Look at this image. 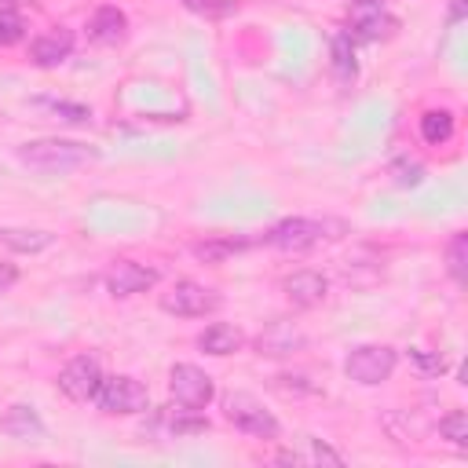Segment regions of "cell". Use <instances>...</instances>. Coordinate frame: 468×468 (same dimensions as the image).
<instances>
[{"label":"cell","instance_id":"cell-12","mask_svg":"<svg viewBox=\"0 0 468 468\" xmlns=\"http://www.w3.org/2000/svg\"><path fill=\"white\" fill-rule=\"evenodd\" d=\"M88 37H91L95 44H106V48L121 44V40L128 37V18H124V11L113 7V4L95 7V15L88 18Z\"/></svg>","mask_w":468,"mask_h":468},{"label":"cell","instance_id":"cell-6","mask_svg":"<svg viewBox=\"0 0 468 468\" xmlns=\"http://www.w3.org/2000/svg\"><path fill=\"white\" fill-rule=\"evenodd\" d=\"M168 391H172L176 406H186V410H205V406L216 399L212 377H208L201 366H190V362L172 366V373H168Z\"/></svg>","mask_w":468,"mask_h":468},{"label":"cell","instance_id":"cell-4","mask_svg":"<svg viewBox=\"0 0 468 468\" xmlns=\"http://www.w3.org/2000/svg\"><path fill=\"white\" fill-rule=\"evenodd\" d=\"M219 303L223 300H219L216 289H205V285H197L190 278H183L168 292H161V311H168L176 318H205V314L219 311Z\"/></svg>","mask_w":468,"mask_h":468},{"label":"cell","instance_id":"cell-10","mask_svg":"<svg viewBox=\"0 0 468 468\" xmlns=\"http://www.w3.org/2000/svg\"><path fill=\"white\" fill-rule=\"evenodd\" d=\"M157 285V271L146 267V263H135V260H121L110 267L106 274V289L113 296H135V292H146Z\"/></svg>","mask_w":468,"mask_h":468},{"label":"cell","instance_id":"cell-8","mask_svg":"<svg viewBox=\"0 0 468 468\" xmlns=\"http://www.w3.org/2000/svg\"><path fill=\"white\" fill-rule=\"evenodd\" d=\"M322 238H325V223L322 219H303V216L282 219V223H274L263 234V241L274 245V249H282V252H303V249L318 245Z\"/></svg>","mask_w":468,"mask_h":468},{"label":"cell","instance_id":"cell-7","mask_svg":"<svg viewBox=\"0 0 468 468\" xmlns=\"http://www.w3.org/2000/svg\"><path fill=\"white\" fill-rule=\"evenodd\" d=\"M102 380H106L102 366H99L91 355H77V358H69V362L62 366V373H58V391H62L66 399H73V402H95Z\"/></svg>","mask_w":468,"mask_h":468},{"label":"cell","instance_id":"cell-25","mask_svg":"<svg viewBox=\"0 0 468 468\" xmlns=\"http://www.w3.org/2000/svg\"><path fill=\"white\" fill-rule=\"evenodd\" d=\"M22 33H26L22 15H18V11H11V7H0V48L18 44V40H22Z\"/></svg>","mask_w":468,"mask_h":468},{"label":"cell","instance_id":"cell-23","mask_svg":"<svg viewBox=\"0 0 468 468\" xmlns=\"http://www.w3.org/2000/svg\"><path fill=\"white\" fill-rule=\"evenodd\" d=\"M439 435L450 439L453 446H468V417H464V410L446 413V417L439 420Z\"/></svg>","mask_w":468,"mask_h":468},{"label":"cell","instance_id":"cell-1","mask_svg":"<svg viewBox=\"0 0 468 468\" xmlns=\"http://www.w3.org/2000/svg\"><path fill=\"white\" fill-rule=\"evenodd\" d=\"M95 157L91 146L73 143V139H33L26 146H18V161L37 168V172H69L80 168Z\"/></svg>","mask_w":468,"mask_h":468},{"label":"cell","instance_id":"cell-21","mask_svg":"<svg viewBox=\"0 0 468 468\" xmlns=\"http://www.w3.org/2000/svg\"><path fill=\"white\" fill-rule=\"evenodd\" d=\"M464 263H468V234H453L446 245V271L457 285L464 282Z\"/></svg>","mask_w":468,"mask_h":468},{"label":"cell","instance_id":"cell-13","mask_svg":"<svg viewBox=\"0 0 468 468\" xmlns=\"http://www.w3.org/2000/svg\"><path fill=\"white\" fill-rule=\"evenodd\" d=\"M282 289H285V296H289L296 307H318V303L325 300V292H329V282H325V274H318V271H296V274H289V278L282 282Z\"/></svg>","mask_w":468,"mask_h":468},{"label":"cell","instance_id":"cell-18","mask_svg":"<svg viewBox=\"0 0 468 468\" xmlns=\"http://www.w3.org/2000/svg\"><path fill=\"white\" fill-rule=\"evenodd\" d=\"M245 249H249L245 238H205V241H194L190 252H194L201 263H223V260L238 256V252H245Z\"/></svg>","mask_w":468,"mask_h":468},{"label":"cell","instance_id":"cell-22","mask_svg":"<svg viewBox=\"0 0 468 468\" xmlns=\"http://www.w3.org/2000/svg\"><path fill=\"white\" fill-rule=\"evenodd\" d=\"M333 69H336L340 80H351L355 77V48H351V37L347 33H340L333 40Z\"/></svg>","mask_w":468,"mask_h":468},{"label":"cell","instance_id":"cell-16","mask_svg":"<svg viewBox=\"0 0 468 468\" xmlns=\"http://www.w3.org/2000/svg\"><path fill=\"white\" fill-rule=\"evenodd\" d=\"M0 431H7L11 439H44V420L33 413V406H11L0 417Z\"/></svg>","mask_w":468,"mask_h":468},{"label":"cell","instance_id":"cell-32","mask_svg":"<svg viewBox=\"0 0 468 468\" xmlns=\"http://www.w3.org/2000/svg\"><path fill=\"white\" fill-rule=\"evenodd\" d=\"M355 4H384V0H355Z\"/></svg>","mask_w":468,"mask_h":468},{"label":"cell","instance_id":"cell-2","mask_svg":"<svg viewBox=\"0 0 468 468\" xmlns=\"http://www.w3.org/2000/svg\"><path fill=\"white\" fill-rule=\"evenodd\" d=\"M223 417H227L238 431L256 435V439H278V431H282L278 417H274L260 399H252L249 391H230V395L223 399Z\"/></svg>","mask_w":468,"mask_h":468},{"label":"cell","instance_id":"cell-9","mask_svg":"<svg viewBox=\"0 0 468 468\" xmlns=\"http://www.w3.org/2000/svg\"><path fill=\"white\" fill-rule=\"evenodd\" d=\"M395 29H399V18H391L380 4H355L347 37L351 40H388Z\"/></svg>","mask_w":468,"mask_h":468},{"label":"cell","instance_id":"cell-26","mask_svg":"<svg viewBox=\"0 0 468 468\" xmlns=\"http://www.w3.org/2000/svg\"><path fill=\"white\" fill-rule=\"evenodd\" d=\"M391 172H395V183L399 186H417L424 179V168L417 161H399V165H391Z\"/></svg>","mask_w":468,"mask_h":468},{"label":"cell","instance_id":"cell-5","mask_svg":"<svg viewBox=\"0 0 468 468\" xmlns=\"http://www.w3.org/2000/svg\"><path fill=\"white\" fill-rule=\"evenodd\" d=\"M95 406L102 413H146L150 410V391L143 380L135 377H106L99 395H95Z\"/></svg>","mask_w":468,"mask_h":468},{"label":"cell","instance_id":"cell-19","mask_svg":"<svg viewBox=\"0 0 468 468\" xmlns=\"http://www.w3.org/2000/svg\"><path fill=\"white\" fill-rule=\"evenodd\" d=\"M55 241V234L48 230H18V227H0V249L11 252H40Z\"/></svg>","mask_w":468,"mask_h":468},{"label":"cell","instance_id":"cell-17","mask_svg":"<svg viewBox=\"0 0 468 468\" xmlns=\"http://www.w3.org/2000/svg\"><path fill=\"white\" fill-rule=\"evenodd\" d=\"M157 428L161 431H168V435H197V431H205L208 428V417H201V410H161V417H157Z\"/></svg>","mask_w":468,"mask_h":468},{"label":"cell","instance_id":"cell-29","mask_svg":"<svg viewBox=\"0 0 468 468\" xmlns=\"http://www.w3.org/2000/svg\"><path fill=\"white\" fill-rule=\"evenodd\" d=\"M15 282H18V267H15V263H4V260H0V292H7V289H11Z\"/></svg>","mask_w":468,"mask_h":468},{"label":"cell","instance_id":"cell-3","mask_svg":"<svg viewBox=\"0 0 468 468\" xmlns=\"http://www.w3.org/2000/svg\"><path fill=\"white\" fill-rule=\"evenodd\" d=\"M395 366H399V351L388 347V344H358V347H351L347 358H344V373H347L351 380L366 384V388L384 384V380L395 373Z\"/></svg>","mask_w":468,"mask_h":468},{"label":"cell","instance_id":"cell-30","mask_svg":"<svg viewBox=\"0 0 468 468\" xmlns=\"http://www.w3.org/2000/svg\"><path fill=\"white\" fill-rule=\"evenodd\" d=\"M37 0H0V7H11V11H18V7H33Z\"/></svg>","mask_w":468,"mask_h":468},{"label":"cell","instance_id":"cell-31","mask_svg":"<svg viewBox=\"0 0 468 468\" xmlns=\"http://www.w3.org/2000/svg\"><path fill=\"white\" fill-rule=\"evenodd\" d=\"M461 15H464V0H453V4H450V22H457Z\"/></svg>","mask_w":468,"mask_h":468},{"label":"cell","instance_id":"cell-27","mask_svg":"<svg viewBox=\"0 0 468 468\" xmlns=\"http://www.w3.org/2000/svg\"><path fill=\"white\" fill-rule=\"evenodd\" d=\"M410 355H413V362H417V366H420L424 373H442V358H435V355H428L424 347H413Z\"/></svg>","mask_w":468,"mask_h":468},{"label":"cell","instance_id":"cell-15","mask_svg":"<svg viewBox=\"0 0 468 468\" xmlns=\"http://www.w3.org/2000/svg\"><path fill=\"white\" fill-rule=\"evenodd\" d=\"M241 344H245V333L238 325H230V322H212V325H205L197 333V347L205 355H216V358L241 351Z\"/></svg>","mask_w":468,"mask_h":468},{"label":"cell","instance_id":"cell-20","mask_svg":"<svg viewBox=\"0 0 468 468\" xmlns=\"http://www.w3.org/2000/svg\"><path fill=\"white\" fill-rule=\"evenodd\" d=\"M453 135V113L450 110H428L420 113V139L428 146H442Z\"/></svg>","mask_w":468,"mask_h":468},{"label":"cell","instance_id":"cell-24","mask_svg":"<svg viewBox=\"0 0 468 468\" xmlns=\"http://www.w3.org/2000/svg\"><path fill=\"white\" fill-rule=\"evenodd\" d=\"M183 7L201 18H227L238 11V0H183Z\"/></svg>","mask_w":468,"mask_h":468},{"label":"cell","instance_id":"cell-11","mask_svg":"<svg viewBox=\"0 0 468 468\" xmlns=\"http://www.w3.org/2000/svg\"><path fill=\"white\" fill-rule=\"evenodd\" d=\"M69 51H73V29H66V26H55V29L40 33V37L29 44V58H33L37 66H44V69L66 62Z\"/></svg>","mask_w":468,"mask_h":468},{"label":"cell","instance_id":"cell-28","mask_svg":"<svg viewBox=\"0 0 468 468\" xmlns=\"http://www.w3.org/2000/svg\"><path fill=\"white\" fill-rule=\"evenodd\" d=\"M307 461H329V464H340L344 457H340L336 450H329V446H322V442H311V450H307Z\"/></svg>","mask_w":468,"mask_h":468},{"label":"cell","instance_id":"cell-14","mask_svg":"<svg viewBox=\"0 0 468 468\" xmlns=\"http://www.w3.org/2000/svg\"><path fill=\"white\" fill-rule=\"evenodd\" d=\"M303 347V333L292 325V322H271L260 336H256V351L267 355V358H282V355H292Z\"/></svg>","mask_w":468,"mask_h":468}]
</instances>
